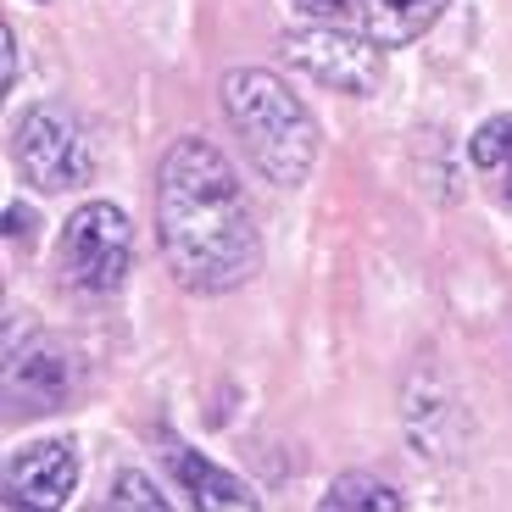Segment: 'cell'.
<instances>
[{"instance_id": "4", "label": "cell", "mask_w": 512, "mask_h": 512, "mask_svg": "<svg viewBox=\"0 0 512 512\" xmlns=\"http://www.w3.org/2000/svg\"><path fill=\"white\" fill-rule=\"evenodd\" d=\"M12 151H17V167L39 190H78L95 167L90 134L78 128V117L67 106H28L17 117Z\"/></svg>"}, {"instance_id": "3", "label": "cell", "mask_w": 512, "mask_h": 512, "mask_svg": "<svg viewBox=\"0 0 512 512\" xmlns=\"http://www.w3.org/2000/svg\"><path fill=\"white\" fill-rule=\"evenodd\" d=\"M128 268H134V234L128 218L106 201L78 206L62 229V273L73 290L84 295H112L123 290Z\"/></svg>"}, {"instance_id": "6", "label": "cell", "mask_w": 512, "mask_h": 512, "mask_svg": "<svg viewBox=\"0 0 512 512\" xmlns=\"http://www.w3.org/2000/svg\"><path fill=\"white\" fill-rule=\"evenodd\" d=\"M78 485L73 440H34L6 462V501L12 507H62Z\"/></svg>"}, {"instance_id": "12", "label": "cell", "mask_w": 512, "mask_h": 512, "mask_svg": "<svg viewBox=\"0 0 512 512\" xmlns=\"http://www.w3.org/2000/svg\"><path fill=\"white\" fill-rule=\"evenodd\" d=\"M106 507H167V496H156V485L145 474H117Z\"/></svg>"}, {"instance_id": "8", "label": "cell", "mask_w": 512, "mask_h": 512, "mask_svg": "<svg viewBox=\"0 0 512 512\" xmlns=\"http://www.w3.org/2000/svg\"><path fill=\"white\" fill-rule=\"evenodd\" d=\"M167 468H173L179 490L195 501V507H240V512L256 507L251 485H240L234 474L212 468V462H206L201 451H190V446H173V451H167Z\"/></svg>"}, {"instance_id": "9", "label": "cell", "mask_w": 512, "mask_h": 512, "mask_svg": "<svg viewBox=\"0 0 512 512\" xmlns=\"http://www.w3.org/2000/svg\"><path fill=\"white\" fill-rule=\"evenodd\" d=\"M440 12H446V0H368V6H362V28H368L373 45L390 51V45L418 39Z\"/></svg>"}, {"instance_id": "14", "label": "cell", "mask_w": 512, "mask_h": 512, "mask_svg": "<svg viewBox=\"0 0 512 512\" xmlns=\"http://www.w3.org/2000/svg\"><path fill=\"white\" fill-rule=\"evenodd\" d=\"M28 229H34L28 206H12V212H6V234H12V240H28Z\"/></svg>"}, {"instance_id": "11", "label": "cell", "mask_w": 512, "mask_h": 512, "mask_svg": "<svg viewBox=\"0 0 512 512\" xmlns=\"http://www.w3.org/2000/svg\"><path fill=\"white\" fill-rule=\"evenodd\" d=\"M329 512H346V507H379V512H401V490H390L384 479H368V474H340L323 496Z\"/></svg>"}, {"instance_id": "2", "label": "cell", "mask_w": 512, "mask_h": 512, "mask_svg": "<svg viewBox=\"0 0 512 512\" xmlns=\"http://www.w3.org/2000/svg\"><path fill=\"white\" fill-rule=\"evenodd\" d=\"M223 112L240 134L256 173L273 184H301L318 162V123L301 106V95L273 78L268 67H240L223 78Z\"/></svg>"}, {"instance_id": "5", "label": "cell", "mask_w": 512, "mask_h": 512, "mask_svg": "<svg viewBox=\"0 0 512 512\" xmlns=\"http://www.w3.org/2000/svg\"><path fill=\"white\" fill-rule=\"evenodd\" d=\"M384 45L357 34H334V28H312V34H284V62L295 73H307L312 84H329L340 95H373L384 78L379 62Z\"/></svg>"}, {"instance_id": "10", "label": "cell", "mask_w": 512, "mask_h": 512, "mask_svg": "<svg viewBox=\"0 0 512 512\" xmlns=\"http://www.w3.org/2000/svg\"><path fill=\"white\" fill-rule=\"evenodd\" d=\"M468 156L485 173V184L496 190L501 206H512V117H490L479 123V134L468 140Z\"/></svg>"}, {"instance_id": "1", "label": "cell", "mask_w": 512, "mask_h": 512, "mask_svg": "<svg viewBox=\"0 0 512 512\" xmlns=\"http://www.w3.org/2000/svg\"><path fill=\"white\" fill-rule=\"evenodd\" d=\"M156 234L173 279L195 295L240 290L262 262L251 206L212 140H179L156 173Z\"/></svg>"}, {"instance_id": "13", "label": "cell", "mask_w": 512, "mask_h": 512, "mask_svg": "<svg viewBox=\"0 0 512 512\" xmlns=\"http://www.w3.org/2000/svg\"><path fill=\"white\" fill-rule=\"evenodd\" d=\"M295 6H301V12H312V17H340L351 0H295Z\"/></svg>"}, {"instance_id": "7", "label": "cell", "mask_w": 512, "mask_h": 512, "mask_svg": "<svg viewBox=\"0 0 512 512\" xmlns=\"http://www.w3.org/2000/svg\"><path fill=\"white\" fill-rule=\"evenodd\" d=\"M6 396H12V412H39L56 407L67 396V362L56 346H34L23 357H12L6 368Z\"/></svg>"}]
</instances>
